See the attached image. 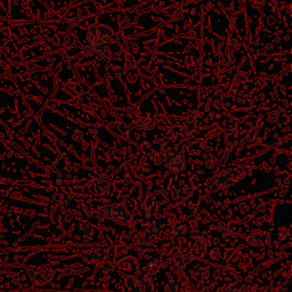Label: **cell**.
Masks as SVG:
<instances>
[{"label": "cell", "instance_id": "cell-1", "mask_svg": "<svg viewBox=\"0 0 292 292\" xmlns=\"http://www.w3.org/2000/svg\"><path fill=\"white\" fill-rule=\"evenodd\" d=\"M115 39V34L113 33L112 29H110L106 25L94 24L89 27L88 37H87V43L90 47L96 46V45H102L104 41Z\"/></svg>", "mask_w": 292, "mask_h": 292}, {"label": "cell", "instance_id": "cell-2", "mask_svg": "<svg viewBox=\"0 0 292 292\" xmlns=\"http://www.w3.org/2000/svg\"><path fill=\"white\" fill-rule=\"evenodd\" d=\"M110 219L120 226H130L132 215L123 203L110 204Z\"/></svg>", "mask_w": 292, "mask_h": 292}, {"label": "cell", "instance_id": "cell-3", "mask_svg": "<svg viewBox=\"0 0 292 292\" xmlns=\"http://www.w3.org/2000/svg\"><path fill=\"white\" fill-rule=\"evenodd\" d=\"M28 275L34 285H44L53 280L55 273L50 266H40V267L29 269Z\"/></svg>", "mask_w": 292, "mask_h": 292}, {"label": "cell", "instance_id": "cell-4", "mask_svg": "<svg viewBox=\"0 0 292 292\" xmlns=\"http://www.w3.org/2000/svg\"><path fill=\"white\" fill-rule=\"evenodd\" d=\"M111 189V181L109 180V178L104 175L97 176L93 178L92 180L88 181V184L86 185L87 192L94 194V195H103L106 194Z\"/></svg>", "mask_w": 292, "mask_h": 292}, {"label": "cell", "instance_id": "cell-5", "mask_svg": "<svg viewBox=\"0 0 292 292\" xmlns=\"http://www.w3.org/2000/svg\"><path fill=\"white\" fill-rule=\"evenodd\" d=\"M245 243L251 246H267L271 244V234L266 229H254L245 235Z\"/></svg>", "mask_w": 292, "mask_h": 292}, {"label": "cell", "instance_id": "cell-6", "mask_svg": "<svg viewBox=\"0 0 292 292\" xmlns=\"http://www.w3.org/2000/svg\"><path fill=\"white\" fill-rule=\"evenodd\" d=\"M191 254L196 257L200 261L203 260L204 255L208 251V241L202 235H195L190 241Z\"/></svg>", "mask_w": 292, "mask_h": 292}, {"label": "cell", "instance_id": "cell-7", "mask_svg": "<svg viewBox=\"0 0 292 292\" xmlns=\"http://www.w3.org/2000/svg\"><path fill=\"white\" fill-rule=\"evenodd\" d=\"M159 208H160V203L158 199L153 193L148 192L143 201V212H144L145 218H152L158 212Z\"/></svg>", "mask_w": 292, "mask_h": 292}, {"label": "cell", "instance_id": "cell-8", "mask_svg": "<svg viewBox=\"0 0 292 292\" xmlns=\"http://www.w3.org/2000/svg\"><path fill=\"white\" fill-rule=\"evenodd\" d=\"M146 238L150 240L151 243L161 241L165 238V232L163 225L160 223H151L145 228Z\"/></svg>", "mask_w": 292, "mask_h": 292}, {"label": "cell", "instance_id": "cell-9", "mask_svg": "<svg viewBox=\"0 0 292 292\" xmlns=\"http://www.w3.org/2000/svg\"><path fill=\"white\" fill-rule=\"evenodd\" d=\"M82 259L86 264H88L89 266H92V267H95V268L102 267V265L104 264L103 256L100 255V252L98 251V250H96L94 248L83 250Z\"/></svg>", "mask_w": 292, "mask_h": 292}, {"label": "cell", "instance_id": "cell-10", "mask_svg": "<svg viewBox=\"0 0 292 292\" xmlns=\"http://www.w3.org/2000/svg\"><path fill=\"white\" fill-rule=\"evenodd\" d=\"M171 194H173L174 199L184 201L191 197L192 190H191V187L185 181L178 180L171 185Z\"/></svg>", "mask_w": 292, "mask_h": 292}, {"label": "cell", "instance_id": "cell-11", "mask_svg": "<svg viewBox=\"0 0 292 292\" xmlns=\"http://www.w3.org/2000/svg\"><path fill=\"white\" fill-rule=\"evenodd\" d=\"M176 127L179 129L180 136L189 137L196 128V120L194 116H186V118L179 119L176 123Z\"/></svg>", "mask_w": 292, "mask_h": 292}, {"label": "cell", "instance_id": "cell-12", "mask_svg": "<svg viewBox=\"0 0 292 292\" xmlns=\"http://www.w3.org/2000/svg\"><path fill=\"white\" fill-rule=\"evenodd\" d=\"M115 267L125 272H136L139 269V261L134 256L126 255L115 262Z\"/></svg>", "mask_w": 292, "mask_h": 292}, {"label": "cell", "instance_id": "cell-13", "mask_svg": "<svg viewBox=\"0 0 292 292\" xmlns=\"http://www.w3.org/2000/svg\"><path fill=\"white\" fill-rule=\"evenodd\" d=\"M236 227L238 224L234 220H227V222L217 223V233L220 238L227 239L231 236H236Z\"/></svg>", "mask_w": 292, "mask_h": 292}, {"label": "cell", "instance_id": "cell-14", "mask_svg": "<svg viewBox=\"0 0 292 292\" xmlns=\"http://www.w3.org/2000/svg\"><path fill=\"white\" fill-rule=\"evenodd\" d=\"M243 139V131L239 128L227 129L224 134V142L227 147H234L235 145L240 144Z\"/></svg>", "mask_w": 292, "mask_h": 292}, {"label": "cell", "instance_id": "cell-15", "mask_svg": "<svg viewBox=\"0 0 292 292\" xmlns=\"http://www.w3.org/2000/svg\"><path fill=\"white\" fill-rule=\"evenodd\" d=\"M168 168L169 171L173 174H178L185 170L186 168V160H185V154L183 151H179V153L176 155L170 162H168Z\"/></svg>", "mask_w": 292, "mask_h": 292}, {"label": "cell", "instance_id": "cell-16", "mask_svg": "<svg viewBox=\"0 0 292 292\" xmlns=\"http://www.w3.org/2000/svg\"><path fill=\"white\" fill-rule=\"evenodd\" d=\"M167 265L173 269V271L176 272H181L184 271L185 267H186V259L180 252H176V254L171 255L170 257H168L167 259Z\"/></svg>", "mask_w": 292, "mask_h": 292}, {"label": "cell", "instance_id": "cell-17", "mask_svg": "<svg viewBox=\"0 0 292 292\" xmlns=\"http://www.w3.org/2000/svg\"><path fill=\"white\" fill-rule=\"evenodd\" d=\"M137 273L135 274L136 278H137L139 285H141L143 292H153L154 290V283L153 278L151 275L144 273V272L136 271Z\"/></svg>", "mask_w": 292, "mask_h": 292}, {"label": "cell", "instance_id": "cell-18", "mask_svg": "<svg viewBox=\"0 0 292 292\" xmlns=\"http://www.w3.org/2000/svg\"><path fill=\"white\" fill-rule=\"evenodd\" d=\"M157 125V119L151 115H143L134 122V127L138 130H152Z\"/></svg>", "mask_w": 292, "mask_h": 292}, {"label": "cell", "instance_id": "cell-19", "mask_svg": "<svg viewBox=\"0 0 292 292\" xmlns=\"http://www.w3.org/2000/svg\"><path fill=\"white\" fill-rule=\"evenodd\" d=\"M187 231V226L186 224L183 222H177L175 223L174 225H171L165 229V236L171 239H178L180 236H183L185 233Z\"/></svg>", "mask_w": 292, "mask_h": 292}, {"label": "cell", "instance_id": "cell-20", "mask_svg": "<svg viewBox=\"0 0 292 292\" xmlns=\"http://www.w3.org/2000/svg\"><path fill=\"white\" fill-rule=\"evenodd\" d=\"M246 173H248V168L246 167H239V168H234V169L229 170V176H228V180L226 181L225 187H231L232 185H234L238 181L242 180L243 178L245 177Z\"/></svg>", "mask_w": 292, "mask_h": 292}, {"label": "cell", "instance_id": "cell-21", "mask_svg": "<svg viewBox=\"0 0 292 292\" xmlns=\"http://www.w3.org/2000/svg\"><path fill=\"white\" fill-rule=\"evenodd\" d=\"M274 148L277 153L284 155V157H290L292 153L291 135H288L287 137L282 139V141L277 142L276 144H274Z\"/></svg>", "mask_w": 292, "mask_h": 292}, {"label": "cell", "instance_id": "cell-22", "mask_svg": "<svg viewBox=\"0 0 292 292\" xmlns=\"http://www.w3.org/2000/svg\"><path fill=\"white\" fill-rule=\"evenodd\" d=\"M150 240L146 238L145 234H138L136 238H134L130 244H129V248L137 252H143L150 246Z\"/></svg>", "mask_w": 292, "mask_h": 292}, {"label": "cell", "instance_id": "cell-23", "mask_svg": "<svg viewBox=\"0 0 292 292\" xmlns=\"http://www.w3.org/2000/svg\"><path fill=\"white\" fill-rule=\"evenodd\" d=\"M50 220L55 225H62L67 220L66 211L63 207L56 206L50 210Z\"/></svg>", "mask_w": 292, "mask_h": 292}, {"label": "cell", "instance_id": "cell-24", "mask_svg": "<svg viewBox=\"0 0 292 292\" xmlns=\"http://www.w3.org/2000/svg\"><path fill=\"white\" fill-rule=\"evenodd\" d=\"M51 167L55 173H63V171L70 169V161L65 155H57L54 158Z\"/></svg>", "mask_w": 292, "mask_h": 292}, {"label": "cell", "instance_id": "cell-25", "mask_svg": "<svg viewBox=\"0 0 292 292\" xmlns=\"http://www.w3.org/2000/svg\"><path fill=\"white\" fill-rule=\"evenodd\" d=\"M228 176H229V169L220 170L219 173L217 174L215 180H213L212 187L210 189V191H216L222 189V187H225L226 181L228 180Z\"/></svg>", "mask_w": 292, "mask_h": 292}, {"label": "cell", "instance_id": "cell-26", "mask_svg": "<svg viewBox=\"0 0 292 292\" xmlns=\"http://www.w3.org/2000/svg\"><path fill=\"white\" fill-rule=\"evenodd\" d=\"M226 264L228 265V267L233 269V271H238V269L241 268L243 265V257L241 252H240L238 249H235V251L233 252L231 257L226 260Z\"/></svg>", "mask_w": 292, "mask_h": 292}, {"label": "cell", "instance_id": "cell-27", "mask_svg": "<svg viewBox=\"0 0 292 292\" xmlns=\"http://www.w3.org/2000/svg\"><path fill=\"white\" fill-rule=\"evenodd\" d=\"M246 285L243 283H225L217 289L216 292H244Z\"/></svg>", "mask_w": 292, "mask_h": 292}, {"label": "cell", "instance_id": "cell-28", "mask_svg": "<svg viewBox=\"0 0 292 292\" xmlns=\"http://www.w3.org/2000/svg\"><path fill=\"white\" fill-rule=\"evenodd\" d=\"M291 115V106L287 109H278V111L274 116V121L278 125H287L289 122V118Z\"/></svg>", "mask_w": 292, "mask_h": 292}, {"label": "cell", "instance_id": "cell-29", "mask_svg": "<svg viewBox=\"0 0 292 292\" xmlns=\"http://www.w3.org/2000/svg\"><path fill=\"white\" fill-rule=\"evenodd\" d=\"M180 150H178L176 147H162V150L159 154V158L164 162H170L174 158H176V155L179 153Z\"/></svg>", "mask_w": 292, "mask_h": 292}, {"label": "cell", "instance_id": "cell-30", "mask_svg": "<svg viewBox=\"0 0 292 292\" xmlns=\"http://www.w3.org/2000/svg\"><path fill=\"white\" fill-rule=\"evenodd\" d=\"M164 147H176L178 148V146L180 144V136L177 134V132L171 131L165 136L164 139Z\"/></svg>", "mask_w": 292, "mask_h": 292}, {"label": "cell", "instance_id": "cell-31", "mask_svg": "<svg viewBox=\"0 0 292 292\" xmlns=\"http://www.w3.org/2000/svg\"><path fill=\"white\" fill-rule=\"evenodd\" d=\"M250 206L256 212H264L266 210V202L260 196L252 197L251 201H250Z\"/></svg>", "mask_w": 292, "mask_h": 292}, {"label": "cell", "instance_id": "cell-32", "mask_svg": "<svg viewBox=\"0 0 292 292\" xmlns=\"http://www.w3.org/2000/svg\"><path fill=\"white\" fill-rule=\"evenodd\" d=\"M92 49L99 55L100 57H103L105 61H109L110 58H111V50L109 49L108 46L106 45H96V46L90 47Z\"/></svg>", "mask_w": 292, "mask_h": 292}, {"label": "cell", "instance_id": "cell-33", "mask_svg": "<svg viewBox=\"0 0 292 292\" xmlns=\"http://www.w3.org/2000/svg\"><path fill=\"white\" fill-rule=\"evenodd\" d=\"M82 233H83V226L80 223H74L70 226L69 228V234L71 238L79 240L82 239Z\"/></svg>", "mask_w": 292, "mask_h": 292}, {"label": "cell", "instance_id": "cell-34", "mask_svg": "<svg viewBox=\"0 0 292 292\" xmlns=\"http://www.w3.org/2000/svg\"><path fill=\"white\" fill-rule=\"evenodd\" d=\"M184 207L189 213H195V212H197V210H199L200 204L195 202L193 199L189 197V199L184 200Z\"/></svg>", "mask_w": 292, "mask_h": 292}, {"label": "cell", "instance_id": "cell-35", "mask_svg": "<svg viewBox=\"0 0 292 292\" xmlns=\"http://www.w3.org/2000/svg\"><path fill=\"white\" fill-rule=\"evenodd\" d=\"M96 216L99 220L110 219V204H104V206L99 207L97 209Z\"/></svg>", "mask_w": 292, "mask_h": 292}, {"label": "cell", "instance_id": "cell-36", "mask_svg": "<svg viewBox=\"0 0 292 292\" xmlns=\"http://www.w3.org/2000/svg\"><path fill=\"white\" fill-rule=\"evenodd\" d=\"M136 282H137V280H136L135 275H131V274L126 275V276H125V288H126V290H127L128 292H131L132 289L135 288Z\"/></svg>", "mask_w": 292, "mask_h": 292}, {"label": "cell", "instance_id": "cell-37", "mask_svg": "<svg viewBox=\"0 0 292 292\" xmlns=\"http://www.w3.org/2000/svg\"><path fill=\"white\" fill-rule=\"evenodd\" d=\"M278 236H280V240L283 242H291L292 240V233L289 228H281L280 232H278Z\"/></svg>", "mask_w": 292, "mask_h": 292}, {"label": "cell", "instance_id": "cell-38", "mask_svg": "<svg viewBox=\"0 0 292 292\" xmlns=\"http://www.w3.org/2000/svg\"><path fill=\"white\" fill-rule=\"evenodd\" d=\"M239 70L242 74H250V72L252 71V65L250 64V62L248 60H245L244 58V60L241 62V64H240Z\"/></svg>", "mask_w": 292, "mask_h": 292}, {"label": "cell", "instance_id": "cell-39", "mask_svg": "<svg viewBox=\"0 0 292 292\" xmlns=\"http://www.w3.org/2000/svg\"><path fill=\"white\" fill-rule=\"evenodd\" d=\"M208 272L206 268H202V267H197L195 271H194V276H195V278L197 281H204L207 280L208 278Z\"/></svg>", "mask_w": 292, "mask_h": 292}, {"label": "cell", "instance_id": "cell-40", "mask_svg": "<svg viewBox=\"0 0 292 292\" xmlns=\"http://www.w3.org/2000/svg\"><path fill=\"white\" fill-rule=\"evenodd\" d=\"M158 267L157 266H155L153 262H150V264H147L146 266H144V267H143V272H144V273H146V274H148V275H155L158 273Z\"/></svg>", "mask_w": 292, "mask_h": 292}, {"label": "cell", "instance_id": "cell-41", "mask_svg": "<svg viewBox=\"0 0 292 292\" xmlns=\"http://www.w3.org/2000/svg\"><path fill=\"white\" fill-rule=\"evenodd\" d=\"M95 236V229L93 228L92 226H87L83 227V233H82V238L86 240H92Z\"/></svg>", "mask_w": 292, "mask_h": 292}, {"label": "cell", "instance_id": "cell-42", "mask_svg": "<svg viewBox=\"0 0 292 292\" xmlns=\"http://www.w3.org/2000/svg\"><path fill=\"white\" fill-rule=\"evenodd\" d=\"M220 257H222V254H220V250L218 248H213L211 250H209V258L211 261L213 262L218 261Z\"/></svg>", "mask_w": 292, "mask_h": 292}, {"label": "cell", "instance_id": "cell-43", "mask_svg": "<svg viewBox=\"0 0 292 292\" xmlns=\"http://www.w3.org/2000/svg\"><path fill=\"white\" fill-rule=\"evenodd\" d=\"M163 289L165 292H176L177 291V284L174 281H167L163 285Z\"/></svg>", "mask_w": 292, "mask_h": 292}, {"label": "cell", "instance_id": "cell-44", "mask_svg": "<svg viewBox=\"0 0 292 292\" xmlns=\"http://www.w3.org/2000/svg\"><path fill=\"white\" fill-rule=\"evenodd\" d=\"M266 290L260 285L258 284H251V285H246L245 291L244 292H265Z\"/></svg>", "mask_w": 292, "mask_h": 292}, {"label": "cell", "instance_id": "cell-45", "mask_svg": "<svg viewBox=\"0 0 292 292\" xmlns=\"http://www.w3.org/2000/svg\"><path fill=\"white\" fill-rule=\"evenodd\" d=\"M71 137H72L74 142L79 143L81 139H82V131L79 130V129H76V130L72 132V135H71Z\"/></svg>", "mask_w": 292, "mask_h": 292}, {"label": "cell", "instance_id": "cell-46", "mask_svg": "<svg viewBox=\"0 0 292 292\" xmlns=\"http://www.w3.org/2000/svg\"><path fill=\"white\" fill-rule=\"evenodd\" d=\"M234 202H235L236 206L243 207V206H244V204H245V197L243 196V195L236 196V197H235V200H234Z\"/></svg>", "mask_w": 292, "mask_h": 292}, {"label": "cell", "instance_id": "cell-47", "mask_svg": "<svg viewBox=\"0 0 292 292\" xmlns=\"http://www.w3.org/2000/svg\"><path fill=\"white\" fill-rule=\"evenodd\" d=\"M217 162V159L216 158H208L206 160V167L208 168H212L213 165H215V163Z\"/></svg>", "mask_w": 292, "mask_h": 292}, {"label": "cell", "instance_id": "cell-48", "mask_svg": "<svg viewBox=\"0 0 292 292\" xmlns=\"http://www.w3.org/2000/svg\"><path fill=\"white\" fill-rule=\"evenodd\" d=\"M226 61L228 62L229 64H233V63H234V61H235V60H234V55H233V53H232L231 50H229V51H227V55H226Z\"/></svg>", "mask_w": 292, "mask_h": 292}, {"label": "cell", "instance_id": "cell-49", "mask_svg": "<svg viewBox=\"0 0 292 292\" xmlns=\"http://www.w3.org/2000/svg\"><path fill=\"white\" fill-rule=\"evenodd\" d=\"M118 130L120 132H127L129 130V127H127V126H126L125 123H121V125L118 126Z\"/></svg>", "mask_w": 292, "mask_h": 292}, {"label": "cell", "instance_id": "cell-50", "mask_svg": "<svg viewBox=\"0 0 292 292\" xmlns=\"http://www.w3.org/2000/svg\"><path fill=\"white\" fill-rule=\"evenodd\" d=\"M228 155H229L228 152H227V153L224 154V157L222 158V160L218 161V164H219V165H222V167H223V165H225L226 161H227V158H228Z\"/></svg>", "mask_w": 292, "mask_h": 292}, {"label": "cell", "instance_id": "cell-51", "mask_svg": "<svg viewBox=\"0 0 292 292\" xmlns=\"http://www.w3.org/2000/svg\"><path fill=\"white\" fill-rule=\"evenodd\" d=\"M53 199L56 201V202H60V201L63 200V196H62L61 193H54L53 195Z\"/></svg>", "mask_w": 292, "mask_h": 292}, {"label": "cell", "instance_id": "cell-52", "mask_svg": "<svg viewBox=\"0 0 292 292\" xmlns=\"http://www.w3.org/2000/svg\"><path fill=\"white\" fill-rule=\"evenodd\" d=\"M252 144L255 146H260L261 145V138L260 137H255L252 139Z\"/></svg>", "mask_w": 292, "mask_h": 292}, {"label": "cell", "instance_id": "cell-53", "mask_svg": "<svg viewBox=\"0 0 292 292\" xmlns=\"http://www.w3.org/2000/svg\"><path fill=\"white\" fill-rule=\"evenodd\" d=\"M287 191H288V186H287V185H283V186H281L280 194H281V195H284V194L287 193Z\"/></svg>", "mask_w": 292, "mask_h": 292}, {"label": "cell", "instance_id": "cell-54", "mask_svg": "<svg viewBox=\"0 0 292 292\" xmlns=\"http://www.w3.org/2000/svg\"><path fill=\"white\" fill-rule=\"evenodd\" d=\"M245 155L246 157H250V155H251V152H245Z\"/></svg>", "mask_w": 292, "mask_h": 292}, {"label": "cell", "instance_id": "cell-55", "mask_svg": "<svg viewBox=\"0 0 292 292\" xmlns=\"http://www.w3.org/2000/svg\"><path fill=\"white\" fill-rule=\"evenodd\" d=\"M90 292H105V291H103V290H94V291H90Z\"/></svg>", "mask_w": 292, "mask_h": 292}, {"label": "cell", "instance_id": "cell-56", "mask_svg": "<svg viewBox=\"0 0 292 292\" xmlns=\"http://www.w3.org/2000/svg\"><path fill=\"white\" fill-rule=\"evenodd\" d=\"M265 292H267V291H265Z\"/></svg>", "mask_w": 292, "mask_h": 292}]
</instances>
